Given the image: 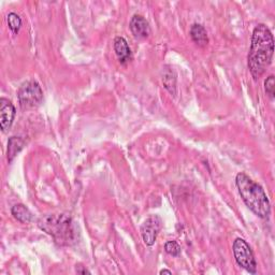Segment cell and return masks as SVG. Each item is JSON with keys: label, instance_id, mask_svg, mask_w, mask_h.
Wrapping results in <instances>:
<instances>
[{"label": "cell", "instance_id": "6da1fadb", "mask_svg": "<svg viewBox=\"0 0 275 275\" xmlns=\"http://www.w3.org/2000/svg\"><path fill=\"white\" fill-rule=\"evenodd\" d=\"M274 53V38L271 30L259 24L251 35V45L248 53V69L254 80H258L272 62Z\"/></svg>", "mask_w": 275, "mask_h": 275}, {"label": "cell", "instance_id": "7a4b0ae2", "mask_svg": "<svg viewBox=\"0 0 275 275\" xmlns=\"http://www.w3.org/2000/svg\"><path fill=\"white\" fill-rule=\"evenodd\" d=\"M236 184L249 210L260 218H268L271 213V204L262 187L243 172L237 174Z\"/></svg>", "mask_w": 275, "mask_h": 275}, {"label": "cell", "instance_id": "3957f363", "mask_svg": "<svg viewBox=\"0 0 275 275\" xmlns=\"http://www.w3.org/2000/svg\"><path fill=\"white\" fill-rule=\"evenodd\" d=\"M38 226L60 246H70L76 242V229L71 216L68 214L46 215L39 219Z\"/></svg>", "mask_w": 275, "mask_h": 275}, {"label": "cell", "instance_id": "277c9868", "mask_svg": "<svg viewBox=\"0 0 275 275\" xmlns=\"http://www.w3.org/2000/svg\"><path fill=\"white\" fill-rule=\"evenodd\" d=\"M19 105L23 109H34L40 105L43 99V92L38 82L30 80L22 84L17 92Z\"/></svg>", "mask_w": 275, "mask_h": 275}, {"label": "cell", "instance_id": "5b68a950", "mask_svg": "<svg viewBox=\"0 0 275 275\" xmlns=\"http://www.w3.org/2000/svg\"><path fill=\"white\" fill-rule=\"evenodd\" d=\"M234 255L238 265L247 272L257 273V262L252 250L243 239H236L234 242Z\"/></svg>", "mask_w": 275, "mask_h": 275}, {"label": "cell", "instance_id": "8992f818", "mask_svg": "<svg viewBox=\"0 0 275 275\" xmlns=\"http://www.w3.org/2000/svg\"><path fill=\"white\" fill-rule=\"evenodd\" d=\"M161 218L158 215H152L141 226V236L147 246H153L161 229Z\"/></svg>", "mask_w": 275, "mask_h": 275}, {"label": "cell", "instance_id": "52a82bcc", "mask_svg": "<svg viewBox=\"0 0 275 275\" xmlns=\"http://www.w3.org/2000/svg\"><path fill=\"white\" fill-rule=\"evenodd\" d=\"M15 117V108L13 103L6 98L0 99V127L4 133L12 126Z\"/></svg>", "mask_w": 275, "mask_h": 275}, {"label": "cell", "instance_id": "ba28073f", "mask_svg": "<svg viewBox=\"0 0 275 275\" xmlns=\"http://www.w3.org/2000/svg\"><path fill=\"white\" fill-rule=\"evenodd\" d=\"M129 27L133 35L138 39L147 38L151 35V26L149 22L142 15H134L130 20Z\"/></svg>", "mask_w": 275, "mask_h": 275}, {"label": "cell", "instance_id": "9c48e42d", "mask_svg": "<svg viewBox=\"0 0 275 275\" xmlns=\"http://www.w3.org/2000/svg\"><path fill=\"white\" fill-rule=\"evenodd\" d=\"M114 51L117 58L122 64H125L131 59V50L127 41L123 37H116L114 39Z\"/></svg>", "mask_w": 275, "mask_h": 275}, {"label": "cell", "instance_id": "30bf717a", "mask_svg": "<svg viewBox=\"0 0 275 275\" xmlns=\"http://www.w3.org/2000/svg\"><path fill=\"white\" fill-rule=\"evenodd\" d=\"M191 37L197 46L205 47L208 43V37L205 28L200 24H194L191 28Z\"/></svg>", "mask_w": 275, "mask_h": 275}, {"label": "cell", "instance_id": "8fae6325", "mask_svg": "<svg viewBox=\"0 0 275 275\" xmlns=\"http://www.w3.org/2000/svg\"><path fill=\"white\" fill-rule=\"evenodd\" d=\"M25 141L19 137H12L9 139L8 142V160L9 162L12 161L17 154L24 149Z\"/></svg>", "mask_w": 275, "mask_h": 275}, {"label": "cell", "instance_id": "7c38bea8", "mask_svg": "<svg viewBox=\"0 0 275 275\" xmlns=\"http://www.w3.org/2000/svg\"><path fill=\"white\" fill-rule=\"evenodd\" d=\"M11 212H12L14 218L22 224L30 223L32 221V217H34V215L29 211V208L24 204H15Z\"/></svg>", "mask_w": 275, "mask_h": 275}, {"label": "cell", "instance_id": "4fadbf2b", "mask_svg": "<svg viewBox=\"0 0 275 275\" xmlns=\"http://www.w3.org/2000/svg\"><path fill=\"white\" fill-rule=\"evenodd\" d=\"M175 76L177 75H175L174 71L172 69H169L164 70L162 78L164 87H166L173 96H175V94H177V78H175Z\"/></svg>", "mask_w": 275, "mask_h": 275}, {"label": "cell", "instance_id": "5bb4252c", "mask_svg": "<svg viewBox=\"0 0 275 275\" xmlns=\"http://www.w3.org/2000/svg\"><path fill=\"white\" fill-rule=\"evenodd\" d=\"M8 25L10 27V29L14 32V34H17L18 30L20 29V26H22V19L16 13L11 12L8 15Z\"/></svg>", "mask_w": 275, "mask_h": 275}, {"label": "cell", "instance_id": "9a60e30c", "mask_svg": "<svg viewBox=\"0 0 275 275\" xmlns=\"http://www.w3.org/2000/svg\"><path fill=\"white\" fill-rule=\"evenodd\" d=\"M164 249H166L169 255L173 257H178L181 254V246L178 244V242L175 241H168L167 243L164 244Z\"/></svg>", "mask_w": 275, "mask_h": 275}, {"label": "cell", "instance_id": "2e32d148", "mask_svg": "<svg viewBox=\"0 0 275 275\" xmlns=\"http://www.w3.org/2000/svg\"><path fill=\"white\" fill-rule=\"evenodd\" d=\"M274 85H275L274 76L270 75L269 78H267V80L265 81V90L271 99H273L274 97Z\"/></svg>", "mask_w": 275, "mask_h": 275}, {"label": "cell", "instance_id": "e0dca14e", "mask_svg": "<svg viewBox=\"0 0 275 275\" xmlns=\"http://www.w3.org/2000/svg\"><path fill=\"white\" fill-rule=\"evenodd\" d=\"M76 272L79 274H90L91 272L89 270H86L84 267H76Z\"/></svg>", "mask_w": 275, "mask_h": 275}, {"label": "cell", "instance_id": "ac0fdd59", "mask_svg": "<svg viewBox=\"0 0 275 275\" xmlns=\"http://www.w3.org/2000/svg\"><path fill=\"white\" fill-rule=\"evenodd\" d=\"M159 273H160V274H172V271L167 270V269H163V270H161Z\"/></svg>", "mask_w": 275, "mask_h": 275}]
</instances>
